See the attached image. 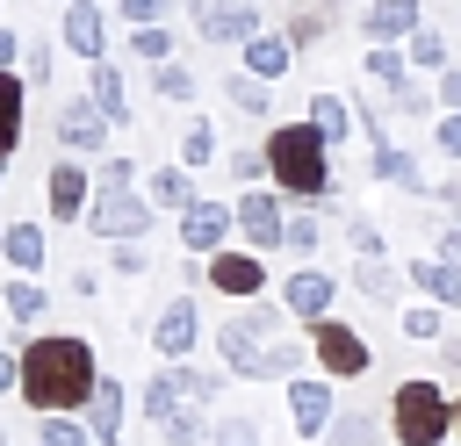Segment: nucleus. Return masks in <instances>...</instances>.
<instances>
[{
	"label": "nucleus",
	"instance_id": "09e8293b",
	"mask_svg": "<svg viewBox=\"0 0 461 446\" xmlns=\"http://www.w3.org/2000/svg\"><path fill=\"white\" fill-rule=\"evenodd\" d=\"M432 137H439V151H447V158H461V115H447Z\"/></svg>",
	"mask_w": 461,
	"mask_h": 446
},
{
	"label": "nucleus",
	"instance_id": "ea45409f",
	"mask_svg": "<svg viewBox=\"0 0 461 446\" xmlns=\"http://www.w3.org/2000/svg\"><path fill=\"white\" fill-rule=\"evenodd\" d=\"M403 338H439V302H418V309H403Z\"/></svg>",
	"mask_w": 461,
	"mask_h": 446
},
{
	"label": "nucleus",
	"instance_id": "0eeeda50",
	"mask_svg": "<svg viewBox=\"0 0 461 446\" xmlns=\"http://www.w3.org/2000/svg\"><path fill=\"white\" fill-rule=\"evenodd\" d=\"M187 7H194V29L209 43H252V36H267L259 7H245V0H187Z\"/></svg>",
	"mask_w": 461,
	"mask_h": 446
},
{
	"label": "nucleus",
	"instance_id": "603ef678",
	"mask_svg": "<svg viewBox=\"0 0 461 446\" xmlns=\"http://www.w3.org/2000/svg\"><path fill=\"white\" fill-rule=\"evenodd\" d=\"M14 50H22V43H14V29H0V72L14 65Z\"/></svg>",
	"mask_w": 461,
	"mask_h": 446
},
{
	"label": "nucleus",
	"instance_id": "c756f323",
	"mask_svg": "<svg viewBox=\"0 0 461 446\" xmlns=\"http://www.w3.org/2000/svg\"><path fill=\"white\" fill-rule=\"evenodd\" d=\"M209 446H259V417H245V410H223V417L209 424Z\"/></svg>",
	"mask_w": 461,
	"mask_h": 446
},
{
	"label": "nucleus",
	"instance_id": "7c9ffc66",
	"mask_svg": "<svg viewBox=\"0 0 461 446\" xmlns=\"http://www.w3.org/2000/svg\"><path fill=\"white\" fill-rule=\"evenodd\" d=\"M367 79H382L389 94H403V86H411V79H403V50H389V43H375V50H367Z\"/></svg>",
	"mask_w": 461,
	"mask_h": 446
},
{
	"label": "nucleus",
	"instance_id": "f257e3e1",
	"mask_svg": "<svg viewBox=\"0 0 461 446\" xmlns=\"http://www.w3.org/2000/svg\"><path fill=\"white\" fill-rule=\"evenodd\" d=\"M101 388V367H94V345L58 331V338H29L22 345V396L29 410L43 417H65V410H86Z\"/></svg>",
	"mask_w": 461,
	"mask_h": 446
},
{
	"label": "nucleus",
	"instance_id": "f8f14e48",
	"mask_svg": "<svg viewBox=\"0 0 461 446\" xmlns=\"http://www.w3.org/2000/svg\"><path fill=\"white\" fill-rule=\"evenodd\" d=\"M238 230L259 245V252H274V245H288V216H281V201L274 194H238Z\"/></svg>",
	"mask_w": 461,
	"mask_h": 446
},
{
	"label": "nucleus",
	"instance_id": "b1692460",
	"mask_svg": "<svg viewBox=\"0 0 461 446\" xmlns=\"http://www.w3.org/2000/svg\"><path fill=\"white\" fill-rule=\"evenodd\" d=\"M14 144H22V79L0 72V165L14 158Z\"/></svg>",
	"mask_w": 461,
	"mask_h": 446
},
{
	"label": "nucleus",
	"instance_id": "a18cd8bd",
	"mask_svg": "<svg viewBox=\"0 0 461 446\" xmlns=\"http://www.w3.org/2000/svg\"><path fill=\"white\" fill-rule=\"evenodd\" d=\"M115 7H122V14H130V22H137V29H151V22H158V14H166V0H115Z\"/></svg>",
	"mask_w": 461,
	"mask_h": 446
},
{
	"label": "nucleus",
	"instance_id": "6e6552de",
	"mask_svg": "<svg viewBox=\"0 0 461 446\" xmlns=\"http://www.w3.org/2000/svg\"><path fill=\"white\" fill-rule=\"evenodd\" d=\"M331 417H339V403H331V381H310V374H295V381H288V424H295L303 439H324V432H331Z\"/></svg>",
	"mask_w": 461,
	"mask_h": 446
},
{
	"label": "nucleus",
	"instance_id": "72a5a7b5",
	"mask_svg": "<svg viewBox=\"0 0 461 446\" xmlns=\"http://www.w3.org/2000/svg\"><path fill=\"white\" fill-rule=\"evenodd\" d=\"M223 94H230L245 115H267V79H252V72H230V79H223Z\"/></svg>",
	"mask_w": 461,
	"mask_h": 446
},
{
	"label": "nucleus",
	"instance_id": "de8ad7c7",
	"mask_svg": "<svg viewBox=\"0 0 461 446\" xmlns=\"http://www.w3.org/2000/svg\"><path fill=\"white\" fill-rule=\"evenodd\" d=\"M439 101H447V115H461V65L439 72Z\"/></svg>",
	"mask_w": 461,
	"mask_h": 446
},
{
	"label": "nucleus",
	"instance_id": "79ce46f5",
	"mask_svg": "<svg viewBox=\"0 0 461 446\" xmlns=\"http://www.w3.org/2000/svg\"><path fill=\"white\" fill-rule=\"evenodd\" d=\"M288 252H317V216H288Z\"/></svg>",
	"mask_w": 461,
	"mask_h": 446
},
{
	"label": "nucleus",
	"instance_id": "cd10ccee",
	"mask_svg": "<svg viewBox=\"0 0 461 446\" xmlns=\"http://www.w3.org/2000/svg\"><path fill=\"white\" fill-rule=\"evenodd\" d=\"M43 309H50V295H43L29 273H22V281H7V317H14V324H36Z\"/></svg>",
	"mask_w": 461,
	"mask_h": 446
},
{
	"label": "nucleus",
	"instance_id": "aec40b11",
	"mask_svg": "<svg viewBox=\"0 0 461 446\" xmlns=\"http://www.w3.org/2000/svg\"><path fill=\"white\" fill-rule=\"evenodd\" d=\"M288 58H295L288 36H252V43H245V72H252V79H281Z\"/></svg>",
	"mask_w": 461,
	"mask_h": 446
},
{
	"label": "nucleus",
	"instance_id": "a19ab883",
	"mask_svg": "<svg viewBox=\"0 0 461 446\" xmlns=\"http://www.w3.org/2000/svg\"><path fill=\"white\" fill-rule=\"evenodd\" d=\"M180 396H187V403H216V396H223V381H216V374H194V367H180Z\"/></svg>",
	"mask_w": 461,
	"mask_h": 446
},
{
	"label": "nucleus",
	"instance_id": "6ab92c4d",
	"mask_svg": "<svg viewBox=\"0 0 461 446\" xmlns=\"http://www.w3.org/2000/svg\"><path fill=\"white\" fill-rule=\"evenodd\" d=\"M403 273H411V288H425L439 309H461V273H454L447 259H411Z\"/></svg>",
	"mask_w": 461,
	"mask_h": 446
},
{
	"label": "nucleus",
	"instance_id": "c03bdc74",
	"mask_svg": "<svg viewBox=\"0 0 461 446\" xmlns=\"http://www.w3.org/2000/svg\"><path fill=\"white\" fill-rule=\"evenodd\" d=\"M130 180H137V165H130V158H108V165L94 173V187H130Z\"/></svg>",
	"mask_w": 461,
	"mask_h": 446
},
{
	"label": "nucleus",
	"instance_id": "c9c22d12",
	"mask_svg": "<svg viewBox=\"0 0 461 446\" xmlns=\"http://www.w3.org/2000/svg\"><path fill=\"white\" fill-rule=\"evenodd\" d=\"M216 158V129L209 122H187V137H180V165H209Z\"/></svg>",
	"mask_w": 461,
	"mask_h": 446
},
{
	"label": "nucleus",
	"instance_id": "58836bf2",
	"mask_svg": "<svg viewBox=\"0 0 461 446\" xmlns=\"http://www.w3.org/2000/svg\"><path fill=\"white\" fill-rule=\"evenodd\" d=\"M411 65H425V72H447V43H439L432 29H418V36H411Z\"/></svg>",
	"mask_w": 461,
	"mask_h": 446
},
{
	"label": "nucleus",
	"instance_id": "2eb2a0df",
	"mask_svg": "<svg viewBox=\"0 0 461 446\" xmlns=\"http://www.w3.org/2000/svg\"><path fill=\"white\" fill-rule=\"evenodd\" d=\"M86 187H94V180H86L72 158H58V165H50V180H43V194H50V216H58V223L86 216V209H94V201H86Z\"/></svg>",
	"mask_w": 461,
	"mask_h": 446
},
{
	"label": "nucleus",
	"instance_id": "f03ea898",
	"mask_svg": "<svg viewBox=\"0 0 461 446\" xmlns=\"http://www.w3.org/2000/svg\"><path fill=\"white\" fill-rule=\"evenodd\" d=\"M216 360H223L230 374H245V381H295L303 345L288 338V309H281V302L238 309V317L216 331Z\"/></svg>",
	"mask_w": 461,
	"mask_h": 446
},
{
	"label": "nucleus",
	"instance_id": "4be33fe9",
	"mask_svg": "<svg viewBox=\"0 0 461 446\" xmlns=\"http://www.w3.org/2000/svg\"><path fill=\"white\" fill-rule=\"evenodd\" d=\"M180 403H187V396H180V367H158V374L144 381V417H151V424H166Z\"/></svg>",
	"mask_w": 461,
	"mask_h": 446
},
{
	"label": "nucleus",
	"instance_id": "864d4df0",
	"mask_svg": "<svg viewBox=\"0 0 461 446\" xmlns=\"http://www.w3.org/2000/svg\"><path fill=\"white\" fill-rule=\"evenodd\" d=\"M454 432H461V403H454Z\"/></svg>",
	"mask_w": 461,
	"mask_h": 446
},
{
	"label": "nucleus",
	"instance_id": "7ed1b4c3",
	"mask_svg": "<svg viewBox=\"0 0 461 446\" xmlns=\"http://www.w3.org/2000/svg\"><path fill=\"white\" fill-rule=\"evenodd\" d=\"M331 144L317 137V122H281L274 137H267V173L288 187V194H303V201H324L331 194V158H324Z\"/></svg>",
	"mask_w": 461,
	"mask_h": 446
},
{
	"label": "nucleus",
	"instance_id": "4468645a",
	"mask_svg": "<svg viewBox=\"0 0 461 446\" xmlns=\"http://www.w3.org/2000/svg\"><path fill=\"white\" fill-rule=\"evenodd\" d=\"M58 137H65L72 151H101V144H108V115L94 108V94H86V101H58Z\"/></svg>",
	"mask_w": 461,
	"mask_h": 446
},
{
	"label": "nucleus",
	"instance_id": "a211bd4d",
	"mask_svg": "<svg viewBox=\"0 0 461 446\" xmlns=\"http://www.w3.org/2000/svg\"><path fill=\"white\" fill-rule=\"evenodd\" d=\"M86 432H94V446H115V439H122V381H101V388H94Z\"/></svg>",
	"mask_w": 461,
	"mask_h": 446
},
{
	"label": "nucleus",
	"instance_id": "a878e982",
	"mask_svg": "<svg viewBox=\"0 0 461 446\" xmlns=\"http://www.w3.org/2000/svg\"><path fill=\"white\" fill-rule=\"evenodd\" d=\"M375 173H382L389 187H411V194L425 187V180H418V158H411V151H396V144H375Z\"/></svg>",
	"mask_w": 461,
	"mask_h": 446
},
{
	"label": "nucleus",
	"instance_id": "c85d7f7f",
	"mask_svg": "<svg viewBox=\"0 0 461 446\" xmlns=\"http://www.w3.org/2000/svg\"><path fill=\"white\" fill-rule=\"evenodd\" d=\"M324 439H331V446H375V439H382V424H375V417H360V410H339Z\"/></svg>",
	"mask_w": 461,
	"mask_h": 446
},
{
	"label": "nucleus",
	"instance_id": "f704fd0d",
	"mask_svg": "<svg viewBox=\"0 0 461 446\" xmlns=\"http://www.w3.org/2000/svg\"><path fill=\"white\" fill-rule=\"evenodd\" d=\"M36 446H94V432L72 424V417H43V424H36Z\"/></svg>",
	"mask_w": 461,
	"mask_h": 446
},
{
	"label": "nucleus",
	"instance_id": "ddd939ff",
	"mask_svg": "<svg viewBox=\"0 0 461 446\" xmlns=\"http://www.w3.org/2000/svg\"><path fill=\"white\" fill-rule=\"evenodd\" d=\"M223 237H230V209H223V201H194V209L180 216V245H187V252L216 259V252H223Z\"/></svg>",
	"mask_w": 461,
	"mask_h": 446
},
{
	"label": "nucleus",
	"instance_id": "20e7f679",
	"mask_svg": "<svg viewBox=\"0 0 461 446\" xmlns=\"http://www.w3.org/2000/svg\"><path fill=\"white\" fill-rule=\"evenodd\" d=\"M389 432H396V446H447V432H454L447 388H439V381H396V396H389Z\"/></svg>",
	"mask_w": 461,
	"mask_h": 446
},
{
	"label": "nucleus",
	"instance_id": "1a4fd4ad",
	"mask_svg": "<svg viewBox=\"0 0 461 446\" xmlns=\"http://www.w3.org/2000/svg\"><path fill=\"white\" fill-rule=\"evenodd\" d=\"M310 345H317L324 374H367V360H375V352H367V338H360V331H346V324H331V317L310 331Z\"/></svg>",
	"mask_w": 461,
	"mask_h": 446
},
{
	"label": "nucleus",
	"instance_id": "4c0bfd02",
	"mask_svg": "<svg viewBox=\"0 0 461 446\" xmlns=\"http://www.w3.org/2000/svg\"><path fill=\"white\" fill-rule=\"evenodd\" d=\"M130 50H137V58H151V65H166V58H173V36L151 22V29H137V36H130Z\"/></svg>",
	"mask_w": 461,
	"mask_h": 446
},
{
	"label": "nucleus",
	"instance_id": "bb28decb",
	"mask_svg": "<svg viewBox=\"0 0 461 446\" xmlns=\"http://www.w3.org/2000/svg\"><path fill=\"white\" fill-rule=\"evenodd\" d=\"M0 245H7V259H14L22 273H36V266H43V230H36V223H7V237H0Z\"/></svg>",
	"mask_w": 461,
	"mask_h": 446
},
{
	"label": "nucleus",
	"instance_id": "412c9836",
	"mask_svg": "<svg viewBox=\"0 0 461 446\" xmlns=\"http://www.w3.org/2000/svg\"><path fill=\"white\" fill-rule=\"evenodd\" d=\"M151 209H194V180H187V165H158L151 173Z\"/></svg>",
	"mask_w": 461,
	"mask_h": 446
},
{
	"label": "nucleus",
	"instance_id": "2f4dec72",
	"mask_svg": "<svg viewBox=\"0 0 461 446\" xmlns=\"http://www.w3.org/2000/svg\"><path fill=\"white\" fill-rule=\"evenodd\" d=\"M353 288H360L367 302H389V295H396V273H389L382 259H360V266H353Z\"/></svg>",
	"mask_w": 461,
	"mask_h": 446
},
{
	"label": "nucleus",
	"instance_id": "5701e85b",
	"mask_svg": "<svg viewBox=\"0 0 461 446\" xmlns=\"http://www.w3.org/2000/svg\"><path fill=\"white\" fill-rule=\"evenodd\" d=\"M310 122H317L324 144H346V137H353V108H346L339 94H317V101H310Z\"/></svg>",
	"mask_w": 461,
	"mask_h": 446
},
{
	"label": "nucleus",
	"instance_id": "49530a36",
	"mask_svg": "<svg viewBox=\"0 0 461 446\" xmlns=\"http://www.w3.org/2000/svg\"><path fill=\"white\" fill-rule=\"evenodd\" d=\"M230 173H238V180H259V173H267V151H230Z\"/></svg>",
	"mask_w": 461,
	"mask_h": 446
},
{
	"label": "nucleus",
	"instance_id": "39448f33",
	"mask_svg": "<svg viewBox=\"0 0 461 446\" xmlns=\"http://www.w3.org/2000/svg\"><path fill=\"white\" fill-rule=\"evenodd\" d=\"M86 230L94 237H122V245H137L144 230H151V201H137L130 187H94V209H86Z\"/></svg>",
	"mask_w": 461,
	"mask_h": 446
},
{
	"label": "nucleus",
	"instance_id": "393cba45",
	"mask_svg": "<svg viewBox=\"0 0 461 446\" xmlns=\"http://www.w3.org/2000/svg\"><path fill=\"white\" fill-rule=\"evenodd\" d=\"M94 108L108 122H130V101H122V72L115 65H94Z\"/></svg>",
	"mask_w": 461,
	"mask_h": 446
},
{
	"label": "nucleus",
	"instance_id": "dca6fc26",
	"mask_svg": "<svg viewBox=\"0 0 461 446\" xmlns=\"http://www.w3.org/2000/svg\"><path fill=\"white\" fill-rule=\"evenodd\" d=\"M209 288H216V295H259V288H267V266H259L252 252H216V259H209Z\"/></svg>",
	"mask_w": 461,
	"mask_h": 446
},
{
	"label": "nucleus",
	"instance_id": "473e14b6",
	"mask_svg": "<svg viewBox=\"0 0 461 446\" xmlns=\"http://www.w3.org/2000/svg\"><path fill=\"white\" fill-rule=\"evenodd\" d=\"M151 86H158V94H166V101H194V72H187V65H180V58H166V65H158V72H151Z\"/></svg>",
	"mask_w": 461,
	"mask_h": 446
},
{
	"label": "nucleus",
	"instance_id": "9b49d317",
	"mask_svg": "<svg viewBox=\"0 0 461 446\" xmlns=\"http://www.w3.org/2000/svg\"><path fill=\"white\" fill-rule=\"evenodd\" d=\"M331 295H339V281H331V273H317V266H303V273H288V281H281V309H288V317H310V324H324V317H331Z\"/></svg>",
	"mask_w": 461,
	"mask_h": 446
},
{
	"label": "nucleus",
	"instance_id": "37998d69",
	"mask_svg": "<svg viewBox=\"0 0 461 446\" xmlns=\"http://www.w3.org/2000/svg\"><path fill=\"white\" fill-rule=\"evenodd\" d=\"M353 252H360V259H382V230H375L367 216H353Z\"/></svg>",
	"mask_w": 461,
	"mask_h": 446
},
{
	"label": "nucleus",
	"instance_id": "423d86ee",
	"mask_svg": "<svg viewBox=\"0 0 461 446\" xmlns=\"http://www.w3.org/2000/svg\"><path fill=\"white\" fill-rule=\"evenodd\" d=\"M194 338H202V317H194V302H187V295H173V302L151 317V352H158L166 367H180V360L194 352Z\"/></svg>",
	"mask_w": 461,
	"mask_h": 446
},
{
	"label": "nucleus",
	"instance_id": "9d476101",
	"mask_svg": "<svg viewBox=\"0 0 461 446\" xmlns=\"http://www.w3.org/2000/svg\"><path fill=\"white\" fill-rule=\"evenodd\" d=\"M58 36H65V50H72V58L101 65V50H108V14H101L94 0H72V7H65V22H58Z\"/></svg>",
	"mask_w": 461,
	"mask_h": 446
},
{
	"label": "nucleus",
	"instance_id": "f3484780",
	"mask_svg": "<svg viewBox=\"0 0 461 446\" xmlns=\"http://www.w3.org/2000/svg\"><path fill=\"white\" fill-rule=\"evenodd\" d=\"M360 29H367L375 43H403V36H418V0H375V7L360 14Z\"/></svg>",
	"mask_w": 461,
	"mask_h": 446
},
{
	"label": "nucleus",
	"instance_id": "8fccbe9b",
	"mask_svg": "<svg viewBox=\"0 0 461 446\" xmlns=\"http://www.w3.org/2000/svg\"><path fill=\"white\" fill-rule=\"evenodd\" d=\"M439 259H447V266H454V273H461V223H454V230H447V237H439Z\"/></svg>",
	"mask_w": 461,
	"mask_h": 446
},
{
	"label": "nucleus",
	"instance_id": "3c124183",
	"mask_svg": "<svg viewBox=\"0 0 461 446\" xmlns=\"http://www.w3.org/2000/svg\"><path fill=\"white\" fill-rule=\"evenodd\" d=\"M7 388H22V360H7V352H0V396H7Z\"/></svg>",
	"mask_w": 461,
	"mask_h": 446
},
{
	"label": "nucleus",
	"instance_id": "5fc2aeb1",
	"mask_svg": "<svg viewBox=\"0 0 461 446\" xmlns=\"http://www.w3.org/2000/svg\"><path fill=\"white\" fill-rule=\"evenodd\" d=\"M0 446H7V432H0Z\"/></svg>",
	"mask_w": 461,
	"mask_h": 446
},
{
	"label": "nucleus",
	"instance_id": "e433bc0d",
	"mask_svg": "<svg viewBox=\"0 0 461 446\" xmlns=\"http://www.w3.org/2000/svg\"><path fill=\"white\" fill-rule=\"evenodd\" d=\"M158 439H166V446H202L209 432H202V417H194V410H173V417L158 424Z\"/></svg>",
	"mask_w": 461,
	"mask_h": 446
}]
</instances>
